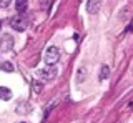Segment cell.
<instances>
[{"label":"cell","mask_w":133,"mask_h":123,"mask_svg":"<svg viewBox=\"0 0 133 123\" xmlns=\"http://www.w3.org/2000/svg\"><path fill=\"white\" fill-rule=\"evenodd\" d=\"M45 63L47 65H55L58 60H60V50H58V47H48L47 52H45V57H43Z\"/></svg>","instance_id":"cell-1"},{"label":"cell","mask_w":133,"mask_h":123,"mask_svg":"<svg viewBox=\"0 0 133 123\" xmlns=\"http://www.w3.org/2000/svg\"><path fill=\"white\" fill-rule=\"evenodd\" d=\"M100 9H102V0H88L87 2V12L88 13H98Z\"/></svg>","instance_id":"cell-5"},{"label":"cell","mask_w":133,"mask_h":123,"mask_svg":"<svg viewBox=\"0 0 133 123\" xmlns=\"http://www.w3.org/2000/svg\"><path fill=\"white\" fill-rule=\"evenodd\" d=\"M110 77V67L108 65H102V70H100V80H107Z\"/></svg>","instance_id":"cell-8"},{"label":"cell","mask_w":133,"mask_h":123,"mask_svg":"<svg viewBox=\"0 0 133 123\" xmlns=\"http://www.w3.org/2000/svg\"><path fill=\"white\" fill-rule=\"evenodd\" d=\"M10 25L14 27L17 32H23V30H27L28 22H27V18H25L22 13H18V15H15V17L10 18Z\"/></svg>","instance_id":"cell-2"},{"label":"cell","mask_w":133,"mask_h":123,"mask_svg":"<svg viewBox=\"0 0 133 123\" xmlns=\"http://www.w3.org/2000/svg\"><path fill=\"white\" fill-rule=\"evenodd\" d=\"M14 48V38H12V35H2V38H0V50H3V52H8V50H12Z\"/></svg>","instance_id":"cell-4"},{"label":"cell","mask_w":133,"mask_h":123,"mask_svg":"<svg viewBox=\"0 0 133 123\" xmlns=\"http://www.w3.org/2000/svg\"><path fill=\"white\" fill-rule=\"evenodd\" d=\"M55 105H57L55 101H50V103L47 105V110H45V113H43V118H45V120H47V118H48L50 112H52V108H53V106H55Z\"/></svg>","instance_id":"cell-10"},{"label":"cell","mask_w":133,"mask_h":123,"mask_svg":"<svg viewBox=\"0 0 133 123\" xmlns=\"http://www.w3.org/2000/svg\"><path fill=\"white\" fill-rule=\"evenodd\" d=\"M35 90H37V92H40V90H42V85H38V83H35Z\"/></svg>","instance_id":"cell-12"},{"label":"cell","mask_w":133,"mask_h":123,"mask_svg":"<svg viewBox=\"0 0 133 123\" xmlns=\"http://www.w3.org/2000/svg\"><path fill=\"white\" fill-rule=\"evenodd\" d=\"M8 5H10V0H0V7H2V9H5Z\"/></svg>","instance_id":"cell-11"},{"label":"cell","mask_w":133,"mask_h":123,"mask_svg":"<svg viewBox=\"0 0 133 123\" xmlns=\"http://www.w3.org/2000/svg\"><path fill=\"white\" fill-rule=\"evenodd\" d=\"M0 28H2V22H0Z\"/></svg>","instance_id":"cell-14"},{"label":"cell","mask_w":133,"mask_h":123,"mask_svg":"<svg viewBox=\"0 0 133 123\" xmlns=\"http://www.w3.org/2000/svg\"><path fill=\"white\" fill-rule=\"evenodd\" d=\"M131 30H133V22L130 23V27H128V32H131Z\"/></svg>","instance_id":"cell-13"},{"label":"cell","mask_w":133,"mask_h":123,"mask_svg":"<svg viewBox=\"0 0 133 123\" xmlns=\"http://www.w3.org/2000/svg\"><path fill=\"white\" fill-rule=\"evenodd\" d=\"M22 123H25V121H22Z\"/></svg>","instance_id":"cell-15"},{"label":"cell","mask_w":133,"mask_h":123,"mask_svg":"<svg viewBox=\"0 0 133 123\" xmlns=\"http://www.w3.org/2000/svg\"><path fill=\"white\" fill-rule=\"evenodd\" d=\"M38 75H40V78L43 80V81H52V80L57 78L58 72H57L55 67H47V68H43V70H40Z\"/></svg>","instance_id":"cell-3"},{"label":"cell","mask_w":133,"mask_h":123,"mask_svg":"<svg viewBox=\"0 0 133 123\" xmlns=\"http://www.w3.org/2000/svg\"><path fill=\"white\" fill-rule=\"evenodd\" d=\"M12 98V90L7 87H0V100H10Z\"/></svg>","instance_id":"cell-7"},{"label":"cell","mask_w":133,"mask_h":123,"mask_svg":"<svg viewBox=\"0 0 133 123\" xmlns=\"http://www.w3.org/2000/svg\"><path fill=\"white\" fill-rule=\"evenodd\" d=\"M27 7H28V2L27 0H15V9L18 13H22V12L27 10Z\"/></svg>","instance_id":"cell-6"},{"label":"cell","mask_w":133,"mask_h":123,"mask_svg":"<svg viewBox=\"0 0 133 123\" xmlns=\"http://www.w3.org/2000/svg\"><path fill=\"white\" fill-rule=\"evenodd\" d=\"M0 68H2L3 72H14V65L10 63V62H2V63H0Z\"/></svg>","instance_id":"cell-9"}]
</instances>
